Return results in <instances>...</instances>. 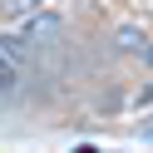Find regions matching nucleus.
I'll use <instances>...</instances> for the list:
<instances>
[{
    "label": "nucleus",
    "instance_id": "obj_1",
    "mask_svg": "<svg viewBox=\"0 0 153 153\" xmlns=\"http://www.w3.org/2000/svg\"><path fill=\"white\" fill-rule=\"evenodd\" d=\"M20 64H25V40H15V35H0V89H15V79H20Z\"/></svg>",
    "mask_w": 153,
    "mask_h": 153
},
{
    "label": "nucleus",
    "instance_id": "obj_2",
    "mask_svg": "<svg viewBox=\"0 0 153 153\" xmlns=\"http://www.w3.org/2000/svg\"><path fill=\"white\" fill-rule=\"evenodd\" d=\"M30 40H35V45H40V40H59V20H54L45 5L25 15V45H30Z\"/></svg>",
    "mask_w": 153,
    "mask_h": 153
},
{
    "label": "nucleus",
    "instance_id": "obj_5",
    "mask_svg": "<svg viewBox=\"0 0 153 153\" xmlns=\"http://www.w3.org/2000/svg\"><path fill=\"white\" fill-rule=\"evenodd\" d=\"M138 138H143V143H153V119H148V123H138Z\"/></svg>",
    "mask_w": 153,
    "mask_h": 153
},
{
    "label": "nucleus",
    "instance_id": "obj_4",
    "mask_svg": "<svg viewBox=\"0 0 153 153\" xmlns=\"http://www.w3.org/2000/svg\"><path fill=\"white\" fill-rule=\"evenodd\" d=\"M45 0H0V10L5 15H30V10H40Z\"/></svg>",
    "mask_w": 153,
    "mask_h": 153
},
{
    "label": "nucleus",
    "instance_id": "obj_3",
    "mask_svg": "<svg viewBox=\"0 0 153 153\" xmlns=\"http://www.w3.org/2000/svg\"><path fill=\"white\" fill-rule=\"evenodd\" d=\"M114 40H119V50H143V30H138V25H119Z\"/></svg>",
    "mask_w": 153,
    "mask_h": 153
}]
</instances>
